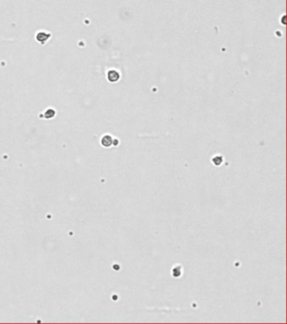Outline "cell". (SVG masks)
Listing matches in <instances>:
<instances>
[{"label": "cell", "mask_w": 287, "mask_h": 324, "mask_svg": "<svg viewBox=\"0 0 287 324\" xmlns=\"http://www.w3.org/2000/svg\"><path fill=\"white\" fill-rule=\"evenodd\" d=\"M108 78L110 82H116L120 78V74L115 70H111L108 73Z\"/></svg>", "instance_id": "obj_1"}, {"label": "cell", "mask_w": 287, "mask_h": 324, "mask_svg": "<svg viewBox=\"0 0 287 324\" xmlns=\"http://www.w3.org/2000/svg\"><path fill=\"white\" fill-rule=\"evenodd\" d=\"M112 143V139L110 136H105L104 137V139H102V144H104V146H110Z\"/></svg>", "instance_id": "obj_2"}, {"label": "cell", "mask_w": 287, "mask_h": 324, "mask_svg": "<svg viewBox=\"0 0 287 324\" xmlns=\"http://www.w3.org/2000/svg\"><path fill=\"white\" fill-rule=\"evenodd\" d=\"M221 161H222V159H221V157L220 156L215 157L214 159H213V162H214L216 165H220L221 163Z\"/></svg>", "instance_id": "obj_3"}]
</instances>
